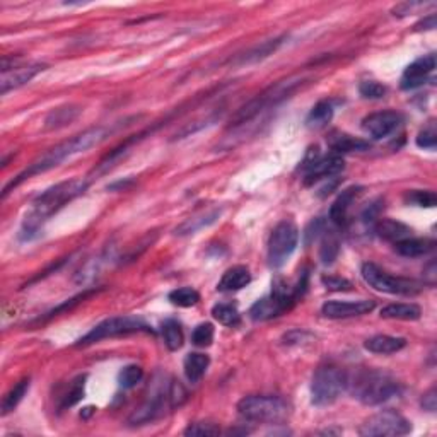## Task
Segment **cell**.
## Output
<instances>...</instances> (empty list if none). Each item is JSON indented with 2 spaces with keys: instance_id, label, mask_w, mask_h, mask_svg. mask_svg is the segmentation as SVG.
Returning a JSON list of instances; mask_svg holds the SVG:
<instances>
[{
  "instance_id": "cell-26",
  "label": "cell",
  "mask_w": 437,
  "mask_h": 437,
  "mask_svg": "<svg viewBox=\"0 0 437 437\" xmlns=\"http://www.w3.org/2000/svg\"><path fill=\"white\" fill-rule=\"evenodd\" d=\"M282 40H283V38H275V40L263 41L262 45H258V47H255L253 50H250V52H248V53L241 55L237 60H235V64H237V65H248V64L260 62V60L267 59V57H270L272 53L277 52V48L282 45Z\"/></svg>"
},
{
  "instance_id": "cell-36",
  "label": "cell",
  "mask_w": 437,
  "mask_h": 437,
  "mask_svg": "<svg viewBox=\"0 0 437 437\" xmlns=\"http://www.w3.org/2000/svg\"><path fill=\"white\" fill-rule=\"evenodd\" d=\"M142 378H144V369H142L140 366H135V364H130V366L121 369L120 376H118V381H120V385L124 386V388L128 390L133 388L137 383H140Z\"/></svg>"
},
{
  "instance_id": "cell-7",
  "label": "cell",
  "mask_w": 437,
  "mask_h": 437,
  "mask_svg": "<svg viewBox=\"0 0 437 437\" xmlns=\"http://www.w3.org/2000/svg\"><path fill=\"white\" fill-rule=\"evenodd\" d=\"M360 274H362L366 283H369L373 289L379 290V292L393 294V296H417L422 290L419 282L403 277H394V275L388 274L374 263H364Z\"/></svg>"
},
{
  "instance_id": "cell-11",
  "label": "cell",
  "mask_w": 437,
  "mask_h": 437,
  "mask_svg": "<svg viewBox=\"0 0 437 437\" xmlns=\"http://www.w3.org/2000/svg\"><path fill=\"white\" fill-rule=\"evenodd\" d=\"M401 114L397 111H379V113H373L362 120L364 132L369 133L376 140H381L390 137L394 130L401 124Z\"/></svg>"
},
{
  "instance_id": "cell-9",
  "label": "cell",
  "mask_w": 437,
  "mask_h": 437,
  "mask_svg": "<svg viewBox=\"0 0 437 437\" xmlns=\"http://www.w3.org/2000/svg\"><path fill=\"white\" fill-rule=\"evenodd\" d=\"M140 332H152V329L144 320H140V318L114 316V318H108V320L101 321L99 325H96V327L91 329L87 335H84L82 339L79 340L77 345L79 347H84V345L98 343V342H101V340L113 339V336L130 335V333H140Z\"/></svg>"
},
{
  "instance_id": "cell-10",
  "label": "cell",
  "mask_w": 437,
  "mask_h": 437,
  "mask_svg": "<svg viewBox=\"0 0 437 437\" xmlns=\"http://www.w3.org/2000/svg\"><path fill=\"white\" fill-rule=\"evenodd\" d=\"M412 431V424L401 413L394 410H383L369 417L359 429L360 436L385 437V436H405Z\"/></svg>"
},
{
  "instance_id": "cell-43",
  "label": "cell",
  "mask_w": 437,
  "mask_h": 437,
  "mask_svg": "<svg viewBox=\"0 0 437 437\" xmlns=\"http://www.w3.org/2000/svg\"><path fill=\"white\" fill-rule=\"evenodd\" d=\"M323 225H325V222L321 221V218H316V221L309 224V228L306 229V232H304L306 244H311L313 241L316 239L318 236H320V232H325L323 231Z\"/></svg>"
},
{
  "instance_id": "cell-33",
  "label": "cell",
  "mask_w": 437,
  "mask_h": 437,
  "mask_svg": "<svg viewBox=\"0 0 437 437\" xmlns=\"http://www.w3.org/2000/svg\"><path fill=\"white\" fill-rule=\"evenodd\" d=\"M168 299H170L171 304L178 306V308H191L200 301V294L191 287H179V289L170 292Z\"/></svg>"
},
{
  "instance_id": "cell-3",
  "label": "cell",
  "mask_w": 437,
  "mask_h": 437,
  "mask_svg": "<svg viewBox=\"0 0 437 437\" xmlns=\"http://www.w3.org/2000/svg\"><path fill=\"white\" fill-rule=\"evenodd\" d=\"M347 388L355 400L367 406L381 405L400 393V385L388 374L373 369H362L354 378L347 376Z\"/></svg>"
},
{
  "instance_id": "cell-39",
  "label": "cell",
  "mask_w": 437,
  "mask_h": 437,
  "mask_svg": "<svg viewBox=\"0 0 437 437\" xmlns=\"http://www.w3.org/2000/svg\"><path fill=\"white\" fill-rule=\"evenodd\" d=\"M359 93L366 99H381L386 94V87L376 80H364L359 86Z\"/></svg>"
},
{
  "instance_id": "cell-19",
  "label": "cell",
  "mask_w": 437,
  "mask_h": 437,
  "mask_svg": "<svg viewBox=\"0 0 437 437\" xmlns=\"http://www.w3.org/2000/svg\"><path fill=\"white\" fill-rule=\"evenodd\" d=\"M251 282V274L246 267L236 265L224 272L222 279L217 283V289L221 292H236L246 287Z\"/></svg>"
},
{
  "instance_id": "cell-5",
  "label": "cell",
  "mask_w": 437,
  "mask_h": 437,
  "mask_svg": "<svg viewBox=\"0 0 437 437\" xmlns=\"http://www.w3.org/2000/svg\"><path fill=\"white\" fill-rule=\"evenodd\" d=\"M237 413L248 422L277 424L290 415V405L282 397L274 394H251L237 403Z\"/></svg>"
},
{
  "instance_id": "cell-4",
  "label": "cell",
  "mask_w": 437,
  "mask_h": 437,
  "mask_svg": "<svg viewBox=\"0 0 437 437\" xmlns=\"http://www.w3.org/2000/svg\"><path fill=\"white\" fill-rule=\"evenodd\" d=\"M301 84H302L301 77H290V79L279 80V82L272 84V86L263 91L262 94L253 98L250 103H246V105L241 106V108L236 111L235 117H232V120H231V126L248 124V121H251L253 118L258 117L262 111L272 108V106H277L279 103L283 101V99L289 98V96L292 94L294 91L301 86Z\"/></svg>"
},
{
  "instance_id": "cell-17",
  "label": "cell",
  "mask_w": 437,
  "mask_h": 437,
  "mask_svg": "<svg viewBox=\"0 0 437 437\" xmlns=\"http://www.w3.org/2000/svg\"><path fill=\"white\" fill-rule=\"evenodd\" d=\"M328 147L332 149L335 154H348V152H366L371 149V144L367 140L359 139V137L350 135L345 132H332L328 135Z\"/></svg>"
},
{
  "instance_id": "cell-2",
  "label": "cell",
  "mask_w": 437,
  "mask_h": 437,
  "mask_svg": "<svg viewBox=\"0 0 437 437\" xmlns=\"http://www.w3.org/2000/svg\"><path fill=\"white\" fill-rule=\"evenodd\" d=\"M110 133H111L110 128H105V126H94V128L86 130V132L79 133V135H75V137H72V139L62 142V144L55 145V147L50 149L48 152H45V154L41 156L40 159L34 161L31 166H29L26 171H22L21 175H19L17 178L14 179V182H10L9 185L3 188L2 198H6L7 195L10 193V190H13V188L19 186L22 182H26V179L31 178V176L53 170V168L60 166V164H62L65 159H68V157L80 154V152H86L87 149L101 144V142L105 140L106 137L110 135Z\"/></svg>"
},
{
  "instance_id": "cell-13",
  "label": "cell",
  "mask_w": 437,
  "mask_h": 437,
  "mask_svg": "<svg viewBox=\"0 0 437 437\" xmlns=\"http://www.w3.org/2000/svg\"><path fill=\"white\" fill-rule=\"evenodd\" d=\"M306 168V175H304V185L311 186L314 183L321 182V179H329L333 176H336L339 172L343 171L345 163L343 159L339 154H332V156H325V157H318L316 161H313L311 164H308Z\"/></svg>"
},
{
  "instance_id": "cell-45",
  "label": "cell",
  "mask_w": 437,
  "mask_h": 437,
  "mask_svg": "<svg viewBox=\"0 0 437 437\" xmlns=\"http://www.w3.org/2000/svg\"><path fill=\"white\" fill-rule=\"evenodd\" d=\"M304 336H309V333H306V332H290V333H287L286 336H283V343H287V345H299V343H302L304 342Z\"/></svg>"
},
{
  "instance_id": "cell-42",
  "label": "cell",
  "mask_w": 437,
  "mask_h": 437,
  "mask_svg": "<svg viewBox=\"0 0 437 437\" xmlns=\"http://www.w3.org/2000/svg\"><path fill=\"white\" fill-rule=\"evenodd\" d=\"M321 282L327 286V289L329 290H350L352 283L347 281V279L342 277H335V275H328V277L321 279Z\"/></svg>"
},
{
  "instance_id": "cell-35",
  "label": "cell",
  "mask_w": 437,
  "mask_h": 437,
  "mask_svg": "<svg viewBox=\"0 0 437 437\" xmlns=\"http://www.w3.org/2000/svg\"><path fill=\"white\" fill-rule=\"evenodd\" d=\"M405 200L408 203H413V205H417V207H427V209H432V207L437 205L436 193L431 190L410 191V193L405 195Z\"/></svg>"
},
{
  "instance_id": "cell-22",
  "label": "cell",
  "mask_w": 437,
  "mask_h": 437,
  "mask_svg": "<svg viewBox=\"0 0 437 437\" xmlns=\"http://www.w3.org/2000/svg\"><path fill=\"white\" fill-rule=\"evenodd\" d=\"M374 231L381 239L391 241V243H398V241L412 236V229L408 225L403 222L391 221V218H381V221L376 222Z\"/></svg>"
},
{
  "instance_id": "cell-8",
  "label": "cell",
  "mask_w": 437,
  "mask_h": 437,
  "mask_svg": "<svg viewBox=\"0 0 437 437\" xmlns=\"http://www.w3.org/2000/svg\"><path fill=\"white\" fill-rule=\"evenodd\" d=\"M299 243V229L292 221H282L272 231L268 239V265L281 268L289 262Z\"/></svg>"
},
{
  "instance_id": "cell-41",
  "label": "cell",
  "mask_w": 437,
  "mask_h": 437,
  "mask_svg": "<svg viewBox=\"0 0 437 437\" xmlns=\"http://www.w3.org/2000/svg\"><path fill=\"white\" fill-rule=\"evenodd\" d=\"M218 427L209 422H198V424H191L185 429V436H217Z\"/></svg>"
},
{
  "instance_id": "cell-32",
  "label": "cell",
  "mask_w": 437,
  "mask_h": 437,
  "mask_svg": "<svg viewBox=\"0 0 437 437\" xmlns=\"http://www.w3.org/2000/svg\"><path fill=\"white\" fill-rule=\"evenodd\" d=\"M327 235L323 237V243H321V250H320V258L325 265H332L336 260L340 251V241L339 236L333 231H325Z\"/></svg>"
},
{
  "instance_id": "cell-44",
  "label": "cell",
  "mask_w": 437,
  "mask_h": 437,
  "mask_svg": "<svg viewBox=\"0 0 437 437\" xmlns=\"http://www.w3.org/2000/svg\"><path fill=\"white\" fill-rule=\"evenodd\" d=\"M422 406H424V410H427V412H436L437 406L436 388H431L424 394V398H422Z\"/></svg>"
},
{
  "instance_id": "cell-37",
  "label": "cell",
  "mask_w": 437,
  "mask_h": 437,
  "mask_svg": "<svg viewBox=\"0 0 437 437\" xmlns=\"http://www.w3.org/2000/svg\"><path fill=\"white\" fill-rule=\"evenodd\" d=\"M214 342V325L212 323H200L191 333V343L197 347H209Z\"/></svg>"
},
{
  "instance_id": "cell-28",
  "label": "cell",
  "mask_w": 437,
  "mask_h": 437,
  "mask_svg": "<svg viewBox=\"0 0 437 437\" xmlns=\"http://www.w3.org/2000/svg\"><path fill=\"white\" fill-rule=\"evenodd\" d=\"M333 117V105L329 101H320L313 106V110L309 111L308 114V120H306V125L309 128L314 130H320L323 126H327L329 124Z\"/></svg>"
},
{
  "instance_id": "cell-6",
  "label": "cell",
  "mask_w": 437,
  "mask_h": 437,
  "mask_svg": "<svg viewBox=\"0 0 437 437\" xmlns=\"http://www.w3.org/2000/svg\"><path fill=\"white\" fill-rule=\"evenodd\" d=\"M345 390H347V374L335 366H321L313 376V405L328 406L335 403Z\"/></svg>"
},
{
  "instance_id": "cell-34",
  "label": "cell",
  "mask_w": 437,
  "mask_h": 437,
  "mask_svg": "<svg viewBox=\"0 0 437 437\" xmlns=\"http://www.w3.org/2000/svg\"><path fill=\"white\" fill-rule=\"evenodd\" d=\"M86 376H79L77 379H74L71 385V388H68L67 394L64 397V401L62 405H60V408L65 410V408H71V406H74L75 403H79L80 400L84 398V388H86Z\"/></svg>"
},
{
  "instance_id": "cell-31",
  "label": "cell",
  "mask_w": 437,
  "mask_h": 437,
  "mask_svg": "<svg viewBox=\"0 0 437 437\" xmlns=\"http://www.w3.org/2000/svg\"><path fill=\"white\" fill-rule=\"evenodd\" d=\"M212 316L214 320L218 321L221 325H224V327L235 328L241 323L239 311L231 304H222V302L221 304H216L212 308Z\"/></svg>"
},
{
  "instance_id": "cell-38",
  "label": "cell",
  "mask_w": 437,
  "mask_h": 437,
  "mask_svg": "<svg viewBox=\"0 0 437 437\" xmlns=\"http://www.w3.org/2000/svg\"><path fill=\"white\" fill-rule=\"evenodd\" d=\"M168 394H170L171 408H178L188 400V391L179 381H171L168 386Z\"/></svg>"
},
{
  "instance_id": "cell-21",
  "label": "cell",
  "mask_w": 437,
  "mask_h": 437,
  "mask_svg": "<svg viewBox=\"0 0 437 437\" xmlns=\"http://www.w3.org/2000/svg\"><path fill=\"white\" fill-rule=\"evenodd\" d=\"M405 345H406V340L401 339V336L376 335L364 342V348L369 350L371 354L390 355V354H397V352H400L401 348H405Z\"/></svg>"
},
{
  "instance_id": "cell-18",
  "label": "cell",
  "mask_w": 437,
  "mask_h": 437,
  "mask_svg": "<svg viewBox=\"0 0 437 437\" xmlns=\"http://www.w3.org/2000/svg\"><path fill=\"white\" fill-rule=\"evenodd\" d=\"M362 188L360 186H350L345 188L342 193L336 197V200L333 202L332 209H329V218H332L333 224L336 225H343L347 222L348 210H350V205L354 203L355 198L359 197Z\"/></svg>"
},
{
  "instance_id": "cell-46",
  "label": "cell",
  "mask_w": 437,
  "mask_h": 437,
  "mask_svg": "<svg viewBox=\"0 0 437 437\" xmlns=\"http://www.w3.org/2000/svg\"><path fill=\"white\" fill-rule=\"evenodd\" d=\"M434 28H436V14H431V16L425 17L424 21H420L419 24H415V31H422V29L429 31V29Z\"/></svg>"
},
{
  "instance_id": "cell-40",
  "label": "cell",
  "mask_w": 437,
  "mask_h": 437,
  "mask_svg": "<svg viewBox=\"0 0 437 437\" xmlns=\"http://www.w3.org/2000/svg\"><path fill=\"white\" fill-rule=\"evenodd\" d=\"M415 142L420 149H429V151H434L436 144H437V133H436L434 124H431L429 126H425L424 130H420Z\"/></svg>"
},
{
  "instance_id": "cell-16",
  "label": "cell",
  "mask_w": 437,
  "mask_h": 437,
  "mask_svg": "<svg viewBox=\"0 0 437 437\" xmlns=\"http://www.w3.org/2000/svg\"><path fill=\"white\" fill-rule=\"evenodd\" d=\"M436 68V57L434 55H425L422 59H417L415 62H412L408 67L405 68L403 77H401V89H415V87L422 86L425 82V79L434 72Z\"/></svg>"
},
{
  "instance_id": "cell-27",
  "label": "cell",
  "mask_w": 437,
  "mask_h": 437,
  "mask_svg": "<svg viewBox=\"0 0 437 437\" xmlns=\"http://www.w3.org/2000/svg\"><path fill=\"white\" fill-rule=\"evenodd\" d=\"M218 216H221V212H218V210H212V212L203 214V216L188 218V221L183 222L182 225H178V228H176L175 235H178V236L195 235V232L200 231V229L207 228V225H210V224H214V222H216L218 218Z\"/></svg>"
},
{
  "instance_id": "cell-14",
  "label": "cell",
  "mask_w": 437,
  "mask_h": 437,
  "mask_svg": "<svg viewBox=\"0 0 437 437\" xmlns=\"http://www.w3.org/2000/svg\"><path fill=\"white\" fill-rule=\"evenodd\" d=\"M45 71L43 64H29V65H16V67L2 68V77H0V93L7 94L9 91L17 89L24 86L29 80L36 77L40 72Z\"/></svg>"
},
{
  "instance_id": "cell-15",
  "label": "cell",
  "mask_w": 437,
  "mask_h": 437,
  "mask_svg": "<svg viewBox=\"0 0 437 437\" xmlns=\"http://www.w3.org/2000/svg\"><path fill=\"white\" fill-rule=\"evenodd\" d=\"M171 408L170 405V394H168V390L164 393H157L154 397L149 398L144 405L139 406L135 412L130 415L128 424L130 425H144L149 424V422H154L156 419H159L164 413V408Z\"/></svg>"
},
{
  "instance_id": "cell-20",
  "label": "cell",
  "mask_w": 437,
  "mask_h": 437,
  "mask_svg": "<svg viewBox=\"0 0 437 437\" xmlns=\"http://www.w3.org/2000/svg\"><path fill=\"white\" fill-rule=\"evenodd\" d=\"M436 248L434 239H427V237H406V239L394 243V250L398 255L406 256V258H419V256L429 255Z\"/></svg>"
},
{
  "instance_id": "cell-23",
  "label": "cell",
  "mask_w": 437,
  "mask_h": 437,
  "mask_svg": "<svg viewBox=\"0 0 437 437\" xmlns=\"http://www.w3.org/2000/svg\"><path fill=\"white\" fill-rule=\"evenodd\" d=\"M422 316V309L417 304H388L381 309V318L385 320H401V321H415Z\"/></svg>"
},
{
  "instance_id": "cell-30",
  "label": "cell",
  "mask_w": 437,
  "mask_h": 437,
  "mask_svg": "<svg viewBox=\"0 0 437 437\" xmlns=\"http://www.w3.org/2000/svg\"><path fill=\"white\" fill-rule=\"evenodd\" d=\"M29 383H31V379H29V378L21 379V381H19L17 385L14 386V388L10 390L9 393L6 394V397H3V400H2V415H7V413H10L19 403H21L22 398H24L26 393H28Z\"/></svg>"
},
{
  "instance_id": "cell-24",
  "label": "cell",
  "mask_w": 437,
  "mask_h": 437,
  "mask_svg": "<svg viewBox=\"0 0 437 437\" xmlns=\"http://www.w3.org/2000/svg\"><path fill=\"white\" fill-rule=\"evenodd\" d=\"M210 359L209 355L200 354V352H193L188 354L183 362V369H185V376L190 383H198L205 374L207 367H209Z\"/></svg>"
},
{
  "instance_id": "cell-12",
  "label": "cell",
  "mask_w": 437,
  "mask_h": 437,
  "mask_svg": "<svg viewBox=\"0 0 437 437\" xmlns=\"http://www.w3.org/2000/svg\"><path fill=\"white\" fill-rule=\"evenodd\" d=\"M374 301L360 299V301H328L325 302L321 313L329 320H347V318L362 316L374 309Z\"/></svg>"
},
{
  "instance_id": "cell-29",
  "label": "cell",
  "mask_w": 437,
  "mask_h": 437,
  "mask_svg": "<svg viewBox=\"0 0 437 437\" xmlns=\"http://www.w3.org/2000/svg\"><path fill=\"white\" fill-rule=\"evenodd\" d=\"M163 339L166 347L170 348L171 352L179 350L183 347V342H185V336H183V329L182 325L176 320H166L163 323Z\"/></svg>"
},
{
  "instance_id": "cell-1",
  "label": "cell",
  "mask_w": 437,
  "mask_h": 437,
  "mask_svg": "<svg viewBox=\"0 0 437 437\" xmlns=\"http://www.w3.org/2000/svg\"><path fill=\"white\" fill-rule=\"evenodd\" d=\"M89 182L82 178L71 179V182H62L59 185L48 188L43 193L38 195L34 198L31 210L24 216L22 221V229H21V237L22 239H31L33 236H36L40 232V229L43 228L45 222L48 221L53 214L59 212L60 209H64L68 202H72L74 198L80 197L82 193H86Z\"/></svg>"
},
{
  "instance_id": "cell-25",
  "label": "cell",
  "mask_w": 437,
  "mask_h": 437,
  "mask_svg": "<svg viewBox=\"0 0 437 437\" xmlns=\"http://www.w3.org/2000/svg\"><path fill=\"white\" fill-rule=\"evenodd\" d=\"M79 106L74 105H68V106H62V108H57L53 110L52 113L48 114L47 120H45V128L47 130H57V128H62V126L71 125L72 121L80 114Z\"/></svg>"
}]
</instances>
